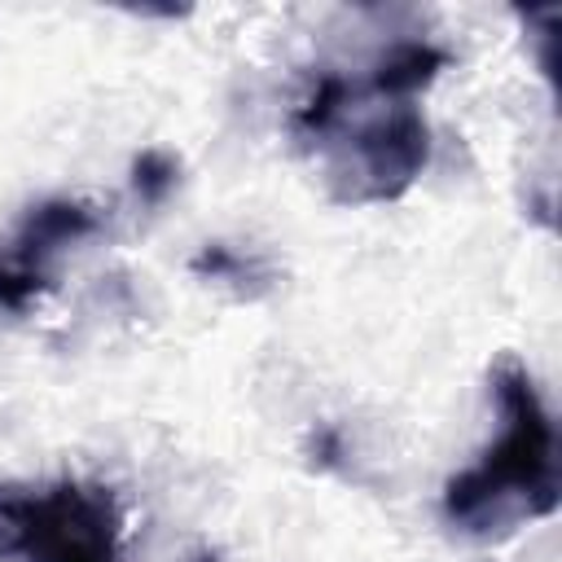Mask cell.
<instances>
[{
    "label": "cell",
    "mask_w": 562,
    "mask_h": 562,
    "mask_svg": "<svg viewBox=\"0 0 562 562\" xmlns=\"http://www.w3.org/2000/svg\"><path fill=\"white\" fill-rule=\"evenodd\" d=\"M501 439L443 487V518L470 540H501L518 522L549 518L562 501L558 430L527 369L505 356L492 369Z\"/></svg>",
    "instance_id": "1"
},
{
    "label": "cell",
    "mask_w": 562,
    "mask_h": 562,
    "mask_svg": "<svg viewBox=\"0 0 562 562\" xmlns=\"http://www.w3.org/2000/svg\"><path fill=\"white\" fill-rule=\"evenodd\" d=\"M119 536L123 514L101 483L0 487V562H114Z\"/></svg>",
    "instance_id": "2"
},
{
    "label": "cell",
    "mask_w": 562,
    "mask_h": 562,
    "mask_svg": "<svg viewBox=\"0 0 562 562\" xmlns=\"http://www.w3.org/2000/svg\"><path fill=\"white\" fill-rule=\"evenodd\" d=\"M325 180L334 202H395L430 162V123L417 105L400 101L382 114L351 123V132L325 136Z\"/></svg>",
    "instance_id": "3"
},
{
    "label": "cell",
    "mask_w": 562,
    "mask_h": 562,
    "mask_svg": "<svg viewBox=\"0 0 562 562\" xmlns=\"http://www.w3.org/2000/svg\"><path fill=\"white\" fill-rule=\"evenodd\" d=\"M92 233H97V211L88 202H79V198H44L22 215V224H18V233H13L4 255L13 263H22V268H31V272L53 281V272H48L53 255L75 246V241H83V237H92Z\"/></svg>",
    "instance_id": "4"
},
{
    "label": "cell",
    "mask_w": 562,
    "mask_h": 562,
    "mask_svg": "<svg viewBox=\"0 0 562 562\" xmlns=\"http://www.w3.org/2000/svg\"><path fill=\"white\" fill-rule=\"evenodd\" d=\"M448 66V53L430 40H400L391 44L378 61H373V75H369V92L373 97H386V101H413L422 88H430L439 79V70Z\"/></svg>",
    "instance_id": "5"
},
{
    "label": "cell",
    "mask_w": 562,
    "mask_h": 562,
    "mask_svg": "<svg viewBox=\"0 0 562 562\" xmlns=\"http://www.w3.org/2000/svg\"><path fill=\"white\" fill-rule=\"evenodd\" d=\"M189 268H193V277H202V281L228 285L237 299H255V294H263V290L272 285V272H268L259 259H250L246 250H233L228 241H206V246L189 259Z\"/></svg>",
    "instance_id": "6"
},
{
    "label": "cell",
    "mask_w": 562,
    "mask_h": 562,
    "mask_svg": "<svg viewBox=\"0 0 562 562\" xmlns=\"http://www.w3.org/2000/svg\"><path fill=\"white\" fill-rule=\"evenodd\" d=\"M180 184V158L167 149H140L132 158V193L140 206H162L167 193Z\"/></svg>",
    "instance_id": "7"
},
{
    "label": "cell",
    "mask_w": 562,
    "mask_h": 562,
    "mask_svg": "<svg viewBox=\"0 0 562 562\" xmlns=\"http://www.w3.org/2000/svg\"><path fill=\"white\" fill-rule=\"evenodd\" d=\"M48 285H53L48 277H40V272L13 263L9 255H0V307H9V312H26Z\"/></svg>",
    "instance_id": "8"
},
{
    "label": "cell",
    "mask_w": 562,
    "mask_h": 562,
    "mask_svg": "<svg viewBox=\"0 0 562 562\" xmlns=\"http://www.w3.org/2000/svg\"><path fill=\"white\" fill-rule=\"evenodd\" d=\"M189 562H220V553H215V549H198Z\"/></svg>",
    "instance_id": "9"
}]
</instances>
